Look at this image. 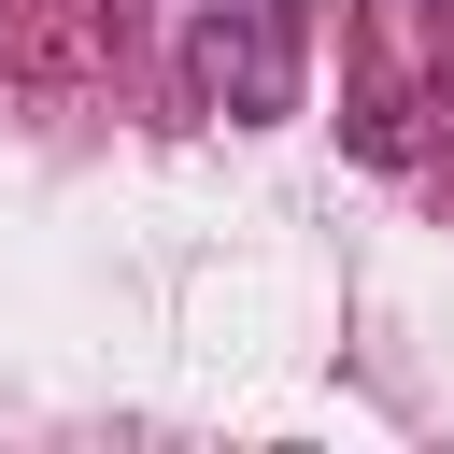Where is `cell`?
Listing matches in <instances>:
<instances>
[{
	"label": "cell",
	"instance_id": "6da1fadb",
	"mask_svg": "<svg viewBox=\"0 0 454 454\" xmlns=\"http://www.w3.org/2000/svg\"><path fill=\"white\" fill-rule=\"evenodd\" d=\"M199 85L255 128V114H284L298 99V28H284V0H241L227 28H199Z\"/></svg>",
	"mask_w": 454,
	"mask_h": 454
}]
</instances>
